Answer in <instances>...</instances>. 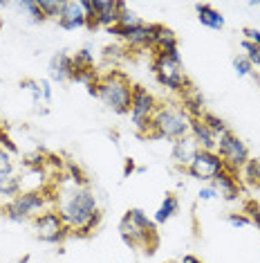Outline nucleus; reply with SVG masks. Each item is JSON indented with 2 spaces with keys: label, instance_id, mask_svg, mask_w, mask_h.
<instances>
[{
  "label": "nucleus",
  "instance_id": "nucleus-1",
  "mask_svg": "<svg viewBox=\"0 0 260 263\" xmlns=\"http://www.w3.org/2000/svg\"><path fill=\"white\" fill-rule=\"evenodd\" d=\"M56 212L61 216L68 232H74L79 236H90L101 223V209L94 191L85 182L63 184L56 196Z\"/></svg>",
  "mask_w": 260,
  "mask_h": 263
},
{
  "label": "nucleus",
  "instance_id": "nucleus-2",
  "mask_svg": "<svg viewBox=\"0 0 260 263\" xmlns=\"http://www.w3.org/2000/svg\"><path fill=\"white\" fill-rule=\"evenodd\" d=\"M121 238L130 248H141L146 254L155 252L157 245V225L155 220L148 218V214L139 207H133L126 212L119 225Z\"/></svg>",
  "mask_w": 260,
  "mask_h": 263
},
{
  "label": "nucleus",
  "instance_id": "nucleus-3",
  "mask_svg": "<svg viewBox=\"0 0 260 263\" xmlns=\"http://www.w3.org/2000/svg\"><path fill=\"white\" fill-rule=\"evenodd\" d=\"M186 135H191V117H188V112L177 104L157 106V112H155V117H153V124H150L146 137L175 142Z\"/></svg>",
  "mask_w": 260,
  "mask_h": 263
},
{
  "label": "nucleus",
  "instance_id": "nucleus-4",
  "mask_svg": "<svg viewBox=\"0 0 260 263\" xmlns=\"http://www.w3.org/2000/svg\"><path fill=\"white\" fill-rule=\"evenodd\" d=\"M54 207H56V196H50L47 189H32V191H20L14 200H9L3 207V214L14 223H29V220H34L43 212Z\"/></svg>",
  "mask_w": 260,
  "mask_h": 263
},
{
  "label": "nucleus",
  "instance_id": "nucleus-5",
  "mask_svg": "<svg viewBox=\"0 0 260 263\" xmlns=\"http://www.w3.org/2000/svg\"><path fill=\"white\" fill-rule=\"evenodd\" d=\"M99 99L103 101L108 110L117 112V115H126L133 104V83L123 72L112 70L99 79Z\"/></svg>",
  "mask_w": 260,
  "mask_h": 263
},
{
  "label": "nucleus",
  "instance_id": "nucleus-6",
  "mask_svg": "<svg viewBox=\"0 0 260 263\" xmlns=\"http://www.w3.org/2000/svg\"><path fill=\"white\" fill-rule=\"evenodd\" d=\"M153 72H155L159 86L168 88L173 92H184L191 81L182 70V57L180 50H170V52H155L153 57Z\"/></svg>",
  "mask_w": 260,
  "mask_h": 263
},
{
  "label": "nucleus",
  "instance_id": "nucleus-7",
  "mask_svg": "<svg viewBox=\"0 0 260 263\" xmlns=\"http://www.w3.org/2000/svg\"><path fill=\"white\" fill-rule=\"evenodd\" d=\"M157 99L148 88L133 86V104H130V122L139 135H148V128L153 124V117L157 112Z\"/></svg>",
  "mask_w": 260,
  "mask_h": 263
},
{
  "label": "nucleus",
  "instance_id": "nucleus-8",
  "mask_svg": "<svg viewBox=\"0 0 260 263\" xmlns=\"http://www.w3.org/2000/svg\"><path fill=\"white\" fill-rule=\"evenodd\" d=\"M215 153L222 158L224 169H229V171H233V173H238V171L245 169V164L249 162V158H251L247 144L235 133H231V130H227L224 135L218 137Z\"/></svg>",
  "mask_w": 260,
  "mask_h": 263
},
{
  "label": "nucleus",
  "instance_id": "nucleus-9",
  "mask_svg": "<svg viewBox=\"0 0 260 263\" xmlns=\"http://www.w3.org/2000/svg\"><path fill=\"white\" fill-rule=\"evenodd\" d=\"M32 225H34V232H36V238H40L43 243H61L63 238L70 234L56 209L43 212L40 216L32 220Z\"/></svg>",
  "mask_w": 260,
  "mask_h": 263
},
{
  "label": "nucleus",
  "instance_id": "nucleus-10",
  "mask_svg": "<svg viewBox=\"0 0 260 263\" xmlns=\"http://www.w3.org/2000/svg\"><path fill=\"white\" fill-rule=\"evenodd\" d=\"M222 171H224V162L215 151H200L193 162L186 166V173L195 180H213Z\"/></svg>",
  "mask_w": 260,
  "mask_h": 263
},
{
  "label": "nucleus",
  "instance_id": "nucleus-11",
  "mask_svg": "<svg viewBox=\"0 0 260 263\" xmlns=\"http://www.w3.org/2000/svg\"><path fill=\"white\" fill-rule=\"evenodd\" d=\"M108 34H115V36H119L123 43L128 47H135V50H153V27L146 25V23H141L137 27H110Z\"/></svg>",
  "mask_w": 260,
  "mask_h": 263
},
{
  "label": "nucleus",
  "instance_id": "nucleus-12",
  "mask_svg": "<svg viewBox=\"0 0 260 263\" xmlns=\"http://www.w3.org/2000/svg\"><path fill=\"white\" fill-rule=\"evenodd\" d=\"M128 5L121 3V0H92V11H94V23L97 27H115L119 23L121 11L126 9Z\"/></svg>",
  "mask_w": 260,
  "mask_h": 263
},
{
  "label": "nucleus",
  "instance_id": "nucleus-13",
  "mask_svg": "<svg viewBox=\"0 0 260 263\" xmlns=\"http://www.w3.org/2000/svg\"><path fill=\"white\" fill-rule=\"evenodd\" d=\"M58 27L63 29H81L88 27V16L83 7H81L79 0H70V3H63L61 16H58Z\"/></svg>",
  "mask_w": 260,
  "mask_h": 263
},
{
  "label": "nucleus",
  "instance_id": "nucleus-14",
  "mask_svg": "<svg viewBox=\"0 0 260 263\" xmlns=\"http://www.w3.org/2000/svg\"><path fill=\"white\" fill-rule=\"evenodd\" d=\"M72 72H74V63H72V57L68 54V52H56L54 57L50 59V63H47V74H50L52 81H70L72 79Z\"/></svg>",
  "mask_w": 260,
  "mask_h": 263
},
{
  "label": "nucleus",
  "instance_id": "nucleus-15",
  "mask_svg": "<svg viewBox=\"0 0 260 263\" xmlns=\"http://www.w3.org/2000/svg\"><path fill=\"white\" fill-rule=\"evenodd\" d=\"M198 153H200V146H198V142H195L191 135L182 137V140H175L173 142V151H170V155H173V160H175V164L177 166H184V169L193 162Z\"/></svg>",
  "mask_w": 260,
  "mask_h": 263
},
{
  "label": "nucleus",
  "instance_id": "nucleus-16",
  "mask_svg": "<svg viewBox=\"0 0 260 263\" xmlns=\"http://www.w3.org/2000/svg\"><path fill=\"white\" fill-rule=\"evenodd\" d=\"M213 187L218 189V194L224 196L227 200H235L240 194V180H238V173L224 169L222 173H218L213 178Z\"/></svg>",
  "mask_w": 260,
  "mask_h": 263
},
{
  "label": "nucleus",
  "instance_id": "nucleus-17",
  "mask_svg": "<svg viewBox=\"0 0 260 263\" xmlns=\"http://www.w3.org/2000/svg\"><path fill=\"white\" fill-rule=\"evenodd\" d=\"M191 137L198 142L200 151H215L218 137L211 133L209 126H206L202 119H191Z\"/></svg>",
  "mask_w": 260,
  "mask_h": 263
},
{
  "label": "nucleus",
  "instance_id": "nucleus-18",
  "mask_svg": "<svg viewBox=\"0 0 260 263\" xmlns=\"http://www.w3.org/2000/svg\"><path fill=\"white\" fill-rule=\"evenodd\" d=\"M153 27V52H170L177 50V36L166 25H150Z\"/></svg>",
  "mask_w": 260,
  "mask_h": 263
},
{
  "label": "nucleus",
  "instance_id": "nucleus-19",
  "mask_svg": "<svg viewBox=\"0 0 260 263\" xmlns=\"http://www.w3.org/2000/svg\"><path fill=\"white\" fill-rule=\"evenodd\" d=\"M182 108L188 112L191 119H200L204 112V97L200 95V90L195 86H188L184 92H182Z\"/></svg>",
  "mask_w": 260,
  "mask_h": 263
},
{
  "label": "nucleus",
  "instance_id": "nucleus-20",
  "mask_svg": "<svg viewBox=\"0 0 260 263\" xmlns=\"http://www.w3.org/2000/svg\"><path fill=\"white\" fill-rule=\"evenodd\" d=\"M195 11H198V18L204 27H209V29H222L224 27V16L218 9L211 7V5L198 3L195 5Z\"/></svg>",
  "mask_w": 260,
  "mask_h": 263
},
{
  "label": "nucleus",
  "instance_id": "nucleus-21",
  "mask_svg": "<svg viewBox=\"0 0 260 263\" xmlns=\"http://www.w3.org/2000/svg\"><path fill=\"white\" fill-rule=\"evenodd\" d=\"M180 212V200H177L175 194H166L162 200V205H159V209L155 212V225H164L166 220H170L175 216V214Z\"/></svg>",
  "mask_w": 260,
  "mask_h": 263
},
{
  "label": "nucleus",
  "instance_id": "nucleus-22",
  "mask_svg": "<svg viewBox=\"0 0 260 263\" xmlns=\"http://www.w3.org/2000/svg\"><path fill=\"white\" fill-rule=\"evenodd\" d=\"M11 7L20 9L23 14L27 16V21H29V23H34V25H38V23L47 21L45 16H43V11H40V7H38L36 0H20V3H11Z\"/></svg>",
  "mask_w": 260,
  "mask_h": 263
},
{
  "label": "nucleus",
  "instance_id": "nucleus-23",
  "mask_svg": "<svg viewBox=\"0 0 260 263\" xmlns=\"http://www.w3.org/2000/svg\"><path fill=\"white\" fill-rule=\"evenodd\" d=\"M242 178H245L247 184L260 189V160L258 158H249V162L242 169Z\"/></svg>",
  "mask_w": 260,
  "mask_h": 263
},
{
  "label": "nucleus",
  "instance_id": "nucleus-24",
  "mask_svg": "<svg viewBox=\"0 0 260 263\" xmlns=\"http://www.w3.org/2000/svg\"><path fill=\"white\" fill-rule=\"evenodd\" d=\"M200 119H202L206 126H209V130H211V133H213L215 137H220V135H224V133L229 130L227 124H224L218 115H213V112H206V110H204V112H202V117H200Z\"/></svg>",
  "mask_w": 260,
  "mask_h": 263
},
{
  "label": "nucleus",
  "instance_id": "nucleus-25",
  "mask_svg": "<svg viewBox=\"0 0 260 263\" xmlns=\"http://www.w3.org/2000/svg\"><path fill=\"white\" fill-rule=\"evenodd\" d=\"M72 63L76 70H94V54L88 47H83V50H79L72 57Z\"/></svg>",
  "mask_w": 260,
  "mask_h": 263
},
{
  "label": "nucleus",
  "instance_id": "nucleus-26",
  "mask_svg": "<svg viewBox=\"0 0 260 263\" xmlns=\"http://www.w3.org/2000/svg\"><path fill=\"white\" fill-rule=\"evenodd\" d=\"M36 3H38V7H40V11H43L45 18H56L58 21L61 9H63L61 0H36Z\"/></svg>",
  "mask_w": 260,
  "mask_h": 263
},
{
  "label": "nucleus",
  "instance_id": "nucleus-27",
  "mask_svg": "<svg viewBox=\"0 0 260 263\" xmlns=\"http://www.w3.org/2000/svg\"><path fill=\"white\" fill-rule=\"evenodd\" d=\"M16 171V162H14V155L5 148H0V176H14Z\"/></svg>",
  "mask_w": 260,
  "mask_h": 263
},
{
  "label": "nucleus",
  "instance_id": "nucleus-28",
  "mask_svg": "<svg viewBox=\"0 0 260 263\" xmlns=\"http://www.w3.org/2000/svg\"><path fill=\"white\" fill-rule=\"evenodd\" d=\"M233 70H235V74H238V77H251L253 74V65H251V61L245 54H240V57L233 59Z\"/></svg>",
  "mask_w": 260,
  "mask_h": 263
},
{
  "label": "nucleus",
  "instance_id": "nucleus-29",
  "mask_svg": "<svg viewBox=\"0 0 260 263\" xmlns=\"http://www.w3.org/2000/svg\"><path fill=\"white\" fill-rule=\"evenodd\" d=\"M20 88L23 90H29L34 97V104L40 106V101H43V95H40V81H34V79H23L20 81Z\"/></svg>",
  "mask_w": 260,
  "mask_h": 263
},
{
  "label": "nucleus",
  "instance_id": "nucleus-30",
  "mask_svg": "<svg viewBox=\"0 0 260 263\" xmlns=\"http://www.w3.org/2000/svg\"><path fill=\"white\" fill-rule=\"evenodd\" d=\"M141 23H144V21H141L139 16L135 14V11H130V9L126 7V9L121 11L119 23H117V25H119V27H137V25H141Z\"/></svg>",
  "mask_w": 260,
  "mask_h": 263
},
{
  "label": "nucleus",
  "instance_id": "nucleus-31",
  "mask_svg": "<svg viewBox=\"0 0 260 263\" xmlns=\"http://www.w3.org/2000/svg\"><path fill=\"white\" fill-rule=\"evenodd\" d=\"M240 45H242V50L247 52L245 57L249 59V61H251V65H253V68H256V63L260 61V50H258V47L251 43V41H247V39H242V41H240Z\"/></svg>",
  "mask_w": 260,
  "mask_h": 263
},
{
  "label": "nucleus",
  "instance_id": "nucleus-32",
  "mask_svg": "<svg viewBox=\"0 0 260 263\" xmlns=\"http://www.w3.org/2000/svg\"><path fill=\"white\" fill-rule=\"evenodd\" d=\"M0 148H5V151H9L11 155L18 153V146L14 144V140L9 137V133L5 128H0Z\"/></svg>",
  "mask_w": 260,
  "mask_h": 263
},
{
  "label": "nucleus",
  "instance_id": "nucleus-33",
  "mask_svg": "<svg viewBox=\"0 0 260 263\" xmlns=\"http://www.w3.org/2000/svg\"><path fill=\"white\" fill-rule=\"evenodd\" d=\"M242 214H249L251 225H256L260 230V207L256 205V202H247V207H245V212H242Z\"/></svg>",
  "mask_w": 260,
  "mask_h": 263
},
{
  "label": "nucleus",
  "instance_id": "nucleus-34",
  "mask_svg": "<svg viewBox=\"0 0 260 263\" xmlns=\"http://www.w3.org/2000/svg\"><path fill=\"white\" fill-rule=\"evenodd\" d=\"M227 220H229V225H231V227H247V225H251L249 216H247V214H238V212L229 214Z\"/></svg>",
  "mask_w": 260,
  "mask_h": 263
},
{
  "label": "nucleus",
  "instance_id": "nucleus-35",
  "mask_svg": "<svg viewBox=\"0 0 260 263\" xmlns=\"http://www.w3.org/2000/svg\"><path fill=\"white\" fill-rule=\"evenodd\" d=\"M218 196H220V194H218V189L213 187V184H209V187H202V189L198 191V198L200 200H215Z\"/></svg>",
  "mask_w": 260,
  "mask_h": 263
},
{
  "label": "nucleus",
  "instance_id": "nucleus-36",
  "mask_svg": "<svg viewBox=\"0 0 260 263\" xmlns=\"http://www.w3.org/2000/svg\"><path fill=\"white\" fill-rule=\"evenodd\" d=\"M242 34H245V39H247V41H251V43L260 50V32H258V29H253V27H245V29H242Z\"/></svg>",
  "mask_w": 260,
  "mask_h": 263
},
{
  "label": "nucleus",
  "instance_id": "nucleus-37",
  "mask_svg": "<svg viewBox=\"0 0 260 263\" xmlns=\"http://www.w3.org/2000/svg\"><path fill=\"white\" fill-rule=\"evenodd\" d=\"M40 95H43L45 104H52V86H50V81H47V79L40 81Z\"/></svg>",
  "mask_w": 260,
  "mask_h": 263
},
{
  "label": "nucleus",
  "instance_id": "nucleus-38",
  "mask_svg": "<svg viewBox=\"0 0 260 263\" xmlns=\"http://www.w3.org/2000/svg\"><path fill=\"white\" fill-rule=\"evenodd\" d=\"M133 171H137V166H135L133 160H126V164H123V176H130Z\"/></svg>",
  "mask_w": 260,
  "mask_h": 263
},
{
  "label": "nucleus",
  "instance_id": "nucleus-39",
  "mask_svg": "<svg viewBox=\"0 0 260 263\" xmlns=\"http://www.w3.org/2000/svg\"><path fill=\"white\" fill-rule=\"evenodd\" d=\"M180 263H204L202 259H198V256H195V254H184V256H182V261Z\"/></svg>",
  "mask_w": 260,
  "mask_h": 263
},
{
  "label": "nucleus",
  "instance_id": "nucleus-40",
  "mask_svg": "<svg viewBox=\"0 0 260 263\" xmlns=\"http://www.w3.org/2000/svg\"><path fill=\"white\" fill-rule=\"evenodd\" d=\"M0 128H3V115H0Z\"/></svg>",
  "mask_w": 260,
  "mask_h": 263
},
{
  "label": "nucleus",
  "instance_id": "nucleus-41",
  "mask_svg": "<svg viewBox=\"0 0 260 263\" xmlns=\"http://www.w3.org/2000/svg\"><path fill=\"white\" fill-rule=\"evenodd\" d=\"M256 68H258V70H260V61H258V63H256Z\"/></svg>",
  "mask_w": 260,
  "mask_h": 263
}]
</instances>
